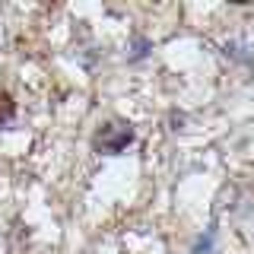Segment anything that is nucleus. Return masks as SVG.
I'll use <instances>...</instances> for the list:
<instances>
[{"label": "nucleus", "instance_id": "obj_1", "mask_svg": "<svg viewBox=\"0 0 254 254\" xmlns=\"http://www.w3.org/2000/svg\"><path fill=\"white\" fill-rule=\"evenodd\" d=\"M130 143H133V127L127 121H118V118L99 124V130L92 133V149L102 153V156H118V153H124Z\"/></svg>", "mask_w": 254, "mask_h": 254}, {"label": "nucleus", "instance_id": "obj_2", "mask_svg": "<svg viewBox=\"0 0 254 254\" xmlns=\"http://www.w3.org/2000/svg\"><path fill=\"white\" fill-rule=\"evenodd\" d=\"M16 118V99L6 89H0V127H6Z\"/></svg>", "mask_w": 254, "mask_h": 254}]
</instances>
